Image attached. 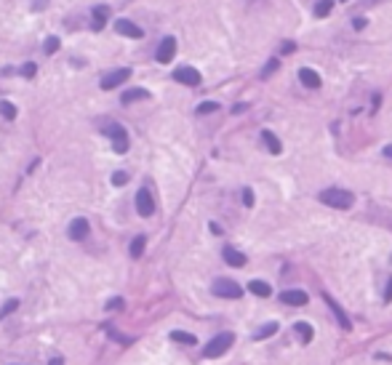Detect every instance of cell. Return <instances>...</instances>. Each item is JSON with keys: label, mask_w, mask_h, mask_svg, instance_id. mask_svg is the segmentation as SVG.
<instances>
[{"label": "cell", "mask_w": 392, "mask_h": 365, "mask_svg": "<svg viewBox=\"0 0 392 365\" xmlns=\"http://www.w3.org/2000/svg\"><path fill=\"white\" fill-rule=\"evenodd\" d=\"M216 110H219L216 102H203L200 107H197V112H200V115H211V112H216Z\"/></svg>", "instance_id": "f1b7e54d"}, {"label": "cell", "mask_w": 392, "mask_h": 365, "mask_svg": "<svg viewBox=\"0 0 392 365\" xmlns=\"http://www.w3.org/2000/svg\"><path fill=\"white\" fill-rule=\"evenodd\" d=\"M232 112H235V115H240V112H245V104H235V107H232Z\"/></svg>", "instance_id": "d590c367"}, {"label": "cell", "mask_w": 392, "mask_h": 365, "mask_svg": "<svg viewBox=\"0 0 392 365\" xmlns=\"http://www.w3.org/2000/svg\"><path fill=\"white\" fill-rule=\"evenodd\" d=\"M150 94L144 88H131V91H126V94H123V99L120 102L123 104H134V102H139V99H147Z\"/></svg>", "instance_id": "ac0fdd59"}, {"label": "cell", "mask_w": 392, "mask_h": 365, "mask_svg": "<svg viewBox=\"0 0 392 365\" xmlns=\"http://www.w3.org/2000/svg\"><path fill=\"white\" fill-rule=\"evenodd\" d=\"M366 24H368V21H366V19H363V16H358V19H355V21H352V27H355V29H363V27H366Z\"/></svg>", "instance_id": "e575fe53"}, {"label": "cell", "mask_w": 392, "mask_h": 365, "mask_svg": "<svg viewBox=\"0 0 392 365\" xmlns=\"http://www.w3.org/2000/svg\"><path fill=\"white\" fill-rule=\"evenodd\" d=\"M88 229H91V224H88V219H75L72 224H70V229H67V235H70V240H83V237H88Z\"/></svg>", "instance_id": "8fae6325"}, {"label": "cell", "mask_w": 392, "mask_h": 365, "mask_svg": "<svg viewBox=\"0 0 392 365\" xmlns=\"http://www.w3.org/2000/svg\"><path fill=\"white\" fill-rule=\"evenodd\" d=\"M261 142L267 144V152L270 155H280L283 152V144H280V139L272 134V131H261Z\"/></svg>", "instance_id": "5bb4252c"}, {"label": "cell", "mask_w": 392, "mask_h": 365, "mask_svg": "<svg viewBox=\"0 0 392 365\" xmlns=\"http://www.w3.org/2000/svg\"><path fill=\"white\" fill-rule=\"evenodd\" d=\"M35 72H37V64H35V61H27V64L21 67V75H24V77H35Z\"/></svg>", "instance_id": "f546056e"}, {"label": "cell", "mask_w": 392, "mask_h": 365, "mask_svg": "<svg viewBox=\"0 0 392 365\" xmlns=\"http://www.w3.org/2000/svg\"><path fill=\"white\" fill-rule=\"evenodd\" d=\"M115 32L123 35V37H142L144 29L139 24H134L131 19H118V21H115Z\"/></svg>", "instance_id": "9c48e42d"}, {"label": "cell", "mask_w": 392, "mask_h": 365, "mask_svg": "<svg viewBox=\"0 0 392 365\" xmlns=\"http://www.w3.org/2000/svg\"><path fill=\"white\" fill-rule=\"evenodd\" d=\"M107 309H110V312H112V309H123V299L120 296L110 299V301H107Z\"/></svg>", "instance_id": "1f68e13d"}, {"label": "cell", "mask_w": 392, "mask_h": 365, "mask_svg": "<svg viewBox=\"0 0 392 365\" xmlns=\"http://www.w3.org/2000/svg\"><path fill=\"white\" fill-rule=\"evenodd\" d=\"M342 3H347V0H342Z\"/></svg>", "instance_id": "f35d334b"}, {"label": "cell", "mask_w": 392, "mask_h": 365, "mask_svg": "<svg viewBox=\"0 0 392 365\" xmlns=\"http://www.w3.org/2000/svg\"><path fill=\"white\" fill-rule=\"evenodd\" d=\"M275 333H278V323H267L253 333V339H270V336H275Z\"/></svg>", "instance_id": "603a6c76"}, {"label": "cell", "mask_w": 392, "mask_h": 365, "mask_svg": "<svg viewBox=\"0 0 392 365\" xmlns=\"http://www.w3.org/2000/svg\"><path fill=\"white\" fill-rule=\"evenodd\" d=\"M48 365H64V363H61V357H53V360H51Z\"/></svg>", "instance_id": "74e56055"}, {"label": "cell", "mask_w": 392, "mask_h": 365, "mask_svg": "<svg viewBox=\"0 0 392 365\" xmlns=\"http://www.w3.org/2000/svg\"><path fill=\"white\" fill-rule=\"evenodd\" d=\"M211 291L216 293L221 299H240L243 296V288L237 285L235 280H227V277H219V280H213Z\"/></svg>", "instance_id": "277c9868"}, {"label": "cell", "mask_w": 392, "mask_h": 365, "mask_svg": "<svg viewBox=\"0 0 392 365\" xmlns=\"http://www.w3.org/2000/svg\"><path fill=\"white\" fill-rule=\"evenodd\" d=\"M171 339H174V341H179V344H187V347L197 344V339L192 336V333H187V331H171Z\"/></svg>", "instance_id": "44dd1931"}, {"label": "cell", "mask_w": 392, "mask_h": 365, "mask_svg": "<svg viewBox=\"0 0 392 365\" xmlns=\"http://www.w3.org/2000/svg\"><path fill=\"white\" fill-rule=\"evenodd\" d=\"M144 245H147V237H144V235H136L134 243H131V256H134V259H139V256L144 253Z\"/></svg>", "instance_id": "7402d4cb"}, {"label": "cell", "mask_w": 392, "mask_h": 365, "mask_svg": "<svg viewBox=\"0 0 392 365\" xmlns=\"http://www.w3.org/2000/svg\"><path fill=\"white\" fill-rule=\"evenodd\" d=\"M102 134L112 139V152L123 155V152L128 150V134H126V128H123V126H118V123H110V126H107Z\"/></svg>", "instance_id": "3957f363"}, {"label": "cell", "mask_w": 392, "mask_h": 365, "mask_svg": "<svg viewBox=\"0 0 392 365\" xmlns=\"http://www.w3.org/2000/svg\"><path fill=\"white\" fill-rule=\"evenodd\" d=\"M243 205H245V208L253 205V189H248V187L243 189Z\"/></svg>", "instance_id": "4dcf8cb0"}, {"label": "cell", "mask_w": 392, "mask_h": 365, "mask_svg": "<svg viewBox=\"0 0 392 365\" xmlns=\"http://www.w3.org/2000/svg\"><path fill=\"white\" fill-rule=\"evenodd\" d=\"M320 203L344 211V208H352V203H355V195H352V192H347V189L331 187V189H323V192H320Z\"/></svg>", "instance_id": "6da1fadb"}, {"label": "cell", "mask_w": 392, "mask_h": 365, "mask_svg": "<svg viewBox=\"0 0 392 365\" xmlns=\"http://www.w3.org/2000/svg\"><path fill=\"white\" fill-rule=\"evenodd\" d=\"M248 291L253 293V296H259V299H267V296L272 293L270 283H264V280H251V283H248Z\"/></svg>", "instance_id": "e0dca14e"}, {"label": "cell", "mask_w": 392, "mask_h": 365, "mask_svg": "<svg viewBox=\"0 0 392 365\" xmlns=\"http://www.w3.org/2000/svg\"><path fill=\"white\" fill-rule=\"evenodd\" d=\"M174 80L182 83V85H200L203 77H200V72H197L195 67H187V64H184V67H176V69H174Z\"/></svg>", "instance_id": "8992f818"}, {"label": "cell", "mask_w": 392, "mask_h": 365, "mask_svg": "<svg viewBox=\"0 0 392 365\" xmlns=\"http://www.w3.org/2000/svg\"><path fill=\"white\" fill-rule=\"evenodd\" d=\"M294 331H296V336L302 339V344H310V341L315 339V331H312V325L310 323H304V320H299L294 325Z\"/></svg>", "instance_id": "2e32d148"}, {"label": "cell", "mask_w": 392, "mask_h": 365, "mask_svg": "<svg viewBox=\"0 0 392 365\" xmlns=\"http://www.w3.org/2000/svg\"><path fill=\"white\" fill-rule=\"evenodd\" d=\"M131 77V69L128 67H123V69H115V72H107L102 80H99V88L102 91H112V88H118V85H123Z\"/></svg>", "instance_id": "5b68a950"}, {"label": "cell", "mask_w": 392, "mask_h": 365, "mask_svg": "<svg viewBox=\"0 0 392 365\" xmlns=\"http://www.w3.org/2000/svg\"><path fill=\"white\" fill-rule=\"evenodd\" d=\"M16 307H19V301H16V299H8V301L3 304V309H0V320H5L11 312H16Z\"/></svg>", "instance_id": "4316f807"}, {"label": "cell", "mask_w": 392, "mask_h": 365, "mask_svg": "<svg viewBox=\"0 0 392 365\" xmlns=\"http://www.w3.org/2000/svg\"><path fill=\"white\" fill-rule=\"evenodd\" d=\"M112 184H115V187L128 184V174H126V171H115V174H112Z\"/></svg>", "instance_id": "83f0119b"}, {"label": "cell", "mask_w": 392, "mask_h": 365, "mask_svg": "<svg viewBox=\"0 0 392 365\" xmlns=\"http://www.w3.org/2000/svg\"><path fill=\"white\" fill-rule=\"evenodd\" d=\"M0 115H3L5 120H13V118H16V104H11V102H5V99H3V102H0Z\"/></svg>", "instance_id": "cb8c5ba5"}, {"label": "cell", "mask_w": 392, "mask_h": 365, "mask_svg": "<svg viewBox=\"0 0 392 365\" xmlns=\"http://www.w3.org/2000/svg\"><path fill=\"white\" fill-rule=\"evenodd\" d=\"M91 13H94V29H102L104 21H107V16H110V8H107V5H96Z\"/></svg>", "instance_id": "d6986e66"}, {"label": "cell", "mask_w": 392, "mask_h": 365, "mask_svg": "<svg viewBox=\"0 0 392 365\" xmlns=\"http://www.w3.org/2000/svg\"><path fill=\"white\" fill-rule=\"evenodd\" d=\"M296 51V43H291V40H286L280 45V53H294Z\"/></svg>", "instance_id": "d6a6232c"}, {"label": "cell", "mask_w": 392, "mask_h": 365, "mask_svg": "<svg viewBox=\"0 0 392 365\" xmlns=\"http://www.w3.org/2000/svg\"><path fill=\"white\" fill-rule=\"evenodd\" d=\"M331 11H334V0H318V3H315V16L318 19L328 16Z\"/></svg>", "instance_id": "ffe728a7"}, {"label": "cell", "mask_w": 392, "mask_h": 365, "mask_svg": "<svg viewBox=\"0 0 392 365\" xmlns=\"http://www.w3.org/2000/svg\"><path fill=\"white\" fill-rule=\"evenodd\" d=\"M174 53H176V37H163L160 40V45H158V53H155V59L160 61V64H168V61L174 59Z\"/></svg>", "instance_id": "ba28073f"}, {"label": "cell", "mask_w": 392, "mask_h": 365, "mask_svg": "<svg viewBox=\"0 0 392 365\" xmlns=\"http://www.w3.org/2000/svg\"><path fill=\"white\" fill-rule=\"evenodd\" d=\"M278 67H280V61H278V59H270V61L264 64V69H261V80H267L272 72H278Z\"/></svg>", "instance_id": "484cf974"}, {"label": "cell", "mask_w": 392, "mask_h": 365, "mask_svg": "<svg viewBox=\"0 0 392 365\" xmlns=\"http://www.w3.org/2000/svg\"><path fill=\"white\" fill-rule=\"evenodd\" d=\"M323 301H326V304L331 307V312H334V317H336V323H339L342 328H347V331H350V325H352V323H350L347 312H344V309L339 307V301H336V299H331L328 293H323Z\"/></svg>", "instance_id": "30bf717a"}, {"label": "cell", "mask_w": 392, "mask_h": 365, "mask_svg": "<svg viewBox=\"0 0 392 365\" xmlns=\"http://www.w3.org/2000/svg\"><path fill=\"white\" fill-rule=\"evenodd\" d=\"M232 344H235V336H232V333H219V336H213L208 344L203 347V357H208V360H213V357H221Z\"/></svg>", "instance_id": "7a4b0ae2"}, {"label": "cell", "mask_w": 392, "mask_h": 365, "mask_svg": "<svg viewBox=\"0 0 392 365\" xmlns=\"http://www.w3.org/2000/svg\"><path fill=\"white\" fill-rule=\"evenodd\" d=\"M384 155H387V158H392V144H387V147H384Z\"/></svg>", "instance_id": "8d00e7d4"}, {"label": "cell", "mask_w": 392, "mask_h": 365, "mask_svg": "<svg viewBox=\"0 0 392 365\" xmlns=\"http://www.w3.org/2000/svg\"><path fill=\"white\" fill-rule=\"evenodd\" d=\"M136 213H139V216H152V213H155V200H152L150 189L136 192Z\"/></svg>", "instance_id": "52a82bcc"}, {"label": "cell", "mask_w": 392, "mask_h": 365, "mask_svg": "<svg viewBox=\"0 0 392 365\" xmlns=\"http://www.w3.org/2000/svg\"><path fill=\"white\" fill-rule=\"evenodd\" d=\"M384 301H392V277H390L387 288H384Z\"/></svg>", "instance_id": "836d02e7"}, {"label": "cell", "mask_w": 392, "mask_h": 365, "mask_svg": "<svg viewBox=\"0 0 392 365\" xmlns=\"http://www.w3.org/2000/svg\"><path fill=\"white\" fill-rule=\"evenodd\" d=\"M299 80H302L304 88H312V91L320 88V83H323L320 75L315 72V69H310V67H302V69H299Z\"/></svg>", "instance_id": "4fadbf2b"}, {"label": "cell", "mask_w": 392, "mask_h": 365, "mask_svg": "<svg viewBox=\"0 0 392 365\" xmlns=\"http://www.w3.org/2000/svg\"><path fill=\"white\" fill-rule=\"evenodd\" d=\"M280 301L283 304H288V307H302V304H307V293L304 291H299V288H294V291H283L280 293Z\"/></svg>", "instance_id": "7c38bea8"}, {"label": "cell", "mask_w": 392, "mask_h": 365, "mask_svg": "<svg viewBox=\"0 0 392 365\" xmlns=\"http://www.w3.org/2000/svg\"><path fill=\"white\" fill-rule=\"evenodd\" d=\"M221 256H224V261L229 264V267H243V264H245V256L240 251H235L232 245H227L224 251H221Z\"/></svg>", "instance_id": "9a60e30c"}, {"label": "cell", "mask_w": 392, "mask_h": 365, "mask_svg": "<svg viewBox=\"0 0 392 365\" xmlns=\"http://www.w3.org/2000/svg\"><path fill=\"white\" fill-rule=\"evenodd\" d=\"M59 45H61V43H59V37H56V35H51V37H45V45H43V51L51 56V53H56V51H59Z\"/></svg>", "instance_id": "d4e9b609"}]
</instances>
